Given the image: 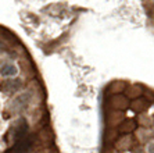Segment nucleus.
Masks as SVG:
<instances>
[{
	"label": "nucleus",
	"mask_w": 154,
	"mask_h": 153,
	"mask_svg": "<svg viewBox=\"0 0 154 153\" xmlns=\"http://www.w3.org/2000/svg\"><path fill=\"white\" fill-rule=\"evenodd\" d=\"M32 142H33V139L29 138V136H25V138L20 139V141H17L15 145L11 148L10 153H26L29 149H31Z\"/></svg>",
	"instance_id": "f257e3e1"
},
{
	"label": "nucleus",
	"mask_w": 154,
	"mask_h": 153,
	"mask_svg": "<svg viewBox=\"0 0 154 153\" xmlns=\"http://www.w3.org/2000/svg\"><path fill=\"white\" fill-rule=\"evenodd\" d=\"M29 100H31V93H21V95H18L13 100V110H15V111L24 110L29 104Z\"/></svg>",
	"instance_id": "f03ea898"
},
{
	"label": "nucleus",
	"mask_w": 154,
	"mask_h": 153,
	"mask_svg": "<svg viewBox=\"0 0 154 153\" xmlns=\"http://www.w3.org/2000/svg\"><path fill=\"white\" fill-rule=\"evenodd\" d=\"M26 132H28V124H26V121L24 120V118H20L18 123L15 124V127H14V139H15V142L20 141V139H22V138H25Z\"/></svg>",
	"instance_id": "7ed1b4c3"
},
{
	"label": "nucleus",
	"mask_w": 154,
	"mask_h": 153,
	"mask_svg": "<svg viewBox=\"0 0 154 153\" xmlns=\"http://www.w3.org/2000/svg\"><path fill=\"white\" fill-rule=\"evenodd\" d=\"M21 81L20 79H10V81H7L6 84H4L3 89L4 91H7V92H15L17 89L21 88Z\"/></svg>",
	"instance_id": "20e7f679"
},
{
	"label": "nucleus",
	"mask_w": 154,
	"mask_h": 153,
	"mask_svg": "<svg viewBox=\"0 0 154 153\" xmlns=\"http://www.w3.org/2000/svg\"><path fill=\"white\" fill-rule=\"evenodd\" d=\"M0 72L4 77H13V75L17 74V67L14 64H4L2 67V70H0Z\"/></svg>",
	"instance_id": "39448f33"
}]
</instances>
